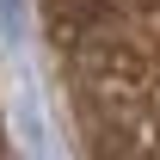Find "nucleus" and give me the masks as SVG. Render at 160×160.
<instances>
[{
    "mask_svg": "<svg viewBox=\"0 0 160 160\" xmlns=\"http://www.w3.org/2000/svg\"><path fill=\"white\" fill-rule=\"evenodd\" d=\"M74 160H160V0H37Z\"/></svg>",
    "mask_w": 160,
    "mask_h": 160,
    "instance_id": "1",
    "label": "nucleus"
},
{
    "mask_svg": "<svg viewBox=\"0 0 160 160\" xmlns=\"http://www.w3.org/2000/svg\"><path fill=\"white\" fill-rule=\"evenodd\" d=\"M0 160H12V142H6V129H0Z\"/></svg>",
    "mask_w": 160,
    "mask_h": 160,
    "instance_id": "2",
    "label": "nucleus"
}]
</instances>
